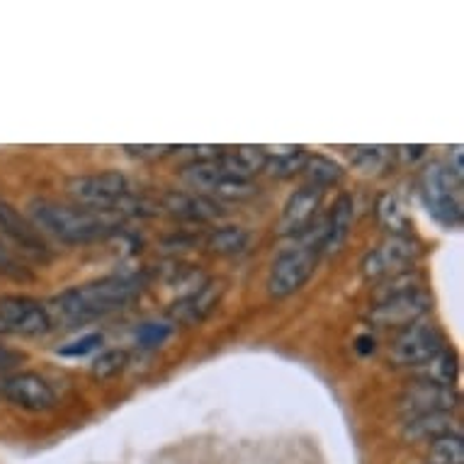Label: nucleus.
Instances as JSON below:
<instances>
[{
	"instance_id": "f257e3e1",
	"label": "nucleus",
	"mask_w": 464,
	"mask_h": 464,
	"mask_svg": "<svg viewBox=\"0 0 464 464\" xmlns=\"http://www.w3.org/2000/svg\"><path fill=\"white\" fill-rule=\"evenodd\" d=\"M141 292V282L137 277H102V280L88 282L71 287L49 302V314L53 324L63 326H83L95 319H102L107 314H114L131 304Z\"/></svg>"
},
{
	"instance_id": "f03ea898",
	"label": "nucleus",
	"mask_w": 464,
	"mask_h": 464,
	"mask_svg": "<svg viewBox=\"0 0 464 464\" xmlns=\"http://www.w3.org/2000/svg\"><path fill=\"white\" fill-rule=\"evenodd\" d=\"M27 219L39 234H49L63 244H92L112 234L117 221L107 214L91 212L78 205H63L56 199H32L27 205Z\"/></svg>"
},
{
	"instance_id": "7ed1b4c3",
	"label": "nucleus",
	"mask_w": 464,
	"mask_h": 464,
	"mask_svg": "<svg viewBox=\"0 0 464 464\" xmlns=\"http://www.w3.org/2000/svg\"><path fill=\"white\" fill-rule=\"evenodd\" d=\"M306 237L309 238H304L302 244L292 246L275 258L267 275V292L273 297L282 299L295 295L297 289L304 287L316 270L321 256V224L309 228Z\"/></svg>"
},
{
	"instance_id": "20e7f679",
	"label": "nucleus",
	"mask_w": 464,
	"mask_h": 464,
	"mask_svg": "<svg viewBox=\"0 0 464 464\" xmlns=\"http://www.w3.org/2000/svg\"><path fill=\"white\" fill-rule=\"evenodd\" d=\"M420 198L428 214L445 228L462 224V180L442 163H430L420 176Z\"/></svg>"
},
{
	"instance_id": "39448f33",
	"label": "nucleus",
	"mask_w": 464,
	"mask_h": 464,
	"mask_svg": "<svg viewBox=\"0 0 464 464\" xmlns=\"http://www.w3.org/2000/svg\"><path fill=\"white\" fill-rule=\"evenodd\" d=\"M66 190L78 207L107 214L122 205V199L130 192V180L120 170H105V173L71 178Z\"/></svg>"
},
{
	"instance_id": "423d86ee",
	"label": "nucleus",
	"mask_w": 464,
	"mask_h": 464,
	"mask_svg": "<svg viewBox=\"0 0 464 464\" xmlns=\"http://www.w3.org/2000/svg\"><path fill=\"white\" fill-rule=\"evenodd\" d=\"M430 304H433V299L426 289L413 287L411 282L406 280V285H401V287L384 292L382 302L370 314V321L380 328H406L423 319L430 312Z\"/></svg>"
},
{
	"instance_id": "0eeeda50",
	"label": "nucleus",
	"mask_w": 464,
	"mask_h": 464,
	"mask_svg": "<svg viewBox=\"0 0 464 464\" xmlns=\"http://www.w3.org/2000/svg\"><path fill=\"white\" fill-rule=\"evenodd\" d=\"M183 178L185 183L192 185L195 190L212 192L221 199H248L258 192L253 180L228 173L227 168L219 163V159L192 160L190 166L183 170Z\"/></svg>"
},
{
	"instance_id": "6e6552de",
	"label": "nucleus",
	"mask_w": 464,
	"mask_h": 464,
	"mask_svg": "<svg viewBox=\"0 0 464 464\" xmlns=\"http://www.w3.org/2000/svg\"><path fill=\"white\" fill-rule=\"evenodd\" d=\"M440 351H445V338H442L440 328L426 324V321H416L396 335L389 358L394 365L423 367Z\"/></svg>"
},
{
	"instance_id": "1a4fd4ad",
	"label": "nucleus",
	"mask_w": 464,
	"mask_h": 464,
	"mask_svg": "<svg viewBox=\"0 0 464 464\" xmlns=\"http://www.w3.org/2000/svg\"><path fill=\"white\" fill-rule=\"evenodd\" d=\"M53 328L49 306L27 295L0 297V331L15 335H44Z\"/></svg>"
},
{
	"instance_id": "9d476101",
	"label": "nucleus",
	"mask_w": 464,
	"mask_h": 464,
	"mask_svg": "<svg viewBox=\"0 0 464 464\" xmlns=\"http://www.w3.org/2000/svg\"><path fill=\"white\" fill-rule=\"evenodd\" d=\"M0 396L24 411H49L56 406V392L37 372H13L0 377Z\"/></svg>"
},
{
	"instance_id": "9b49d317",
	"label": "nucleus",
	"mask_w": 464,
	"mask_h": 464,
	"mask_svg": "<svg viewBox=\"0 0 464 464\" xmlns=\"http://www.w3.org/2000/svg\"><path fill=\"white\" fill-rule=\"evenodd\" d=\"M420 256L419 244L411 237H392L387 244H382L380 248H374L362 260V273L370 280L377 277H399L406 275L416 266V260Z\"/></svg>"
},
{
	"instance_id": "f8f14e48",
	"label": "nucleus",
	"mask_w": 464,
	"mask_h": 464,
	"mask_svg": "<svg viewBox=\"0 0 464 464\" xmlns=\"http://www.w3.org/2000/svg\"><path fill=\"white\" fill-rule=\"evenodd\" d=\"M0 238L13 244V248L30 256V258H49V246H46L44 237L23 212H17L15 207L5 199H0Z\"/></svg>"
},
{
	"instance_id": "ddd939ff",
	"label": "nucleus",
	"mask_w": 464,
	"mask_h": 464,
	"mask_svg": "<svg viewBox=\"0 0 464 464\" xmlns=\"http://www.w3.org/2000/svg\"><path fill=\"white\" fill-rule=\"evenodd\" d=\"M324 192L326 190L314 188V185H302L299 190L292 192L285 207H282L280 224H277L280 234H285V237H304L306 231L312 228L316 214H319Z\"/></svg>"
},
{
	"instance_id": "4468645a",
	"label": "nucleus",
	"mask_w": 464,
	"mask_h": 464,
	"mask_svg": "<svg viewBox=\"0 0 464 464\" xmlns=\"http://www.w3.org/2000/svg\"><path fill=\"white\" fill-rule=\"evenodd\" d=\"M459 403V394L455 387H442L433 382H419L411 389H406L401 396V413L409 419H419L428 413H452Z\"/></svg>"
},
{
	"instance_id": "2eb2a0df",
	"label": "nucleus",
	"mask_w": 464,
	"mask_h": 464,
	"mask_svg": "<svg viewBox=\"0 0 464 464\" xmlns=\"http://www.w3.org/2000/svg\"><path fill=\"white\" fill-rule=\"evenodd\" d=\"M224 287L221 282H205L202 287H198L195 292H190L188 297H183L180 302L173 304V316L183 324H195V321H202L207 314L212 312L214 306L219 304V297Z\"/></svg>"
},
{
	"instance_id": "dca6fc26",
	"label": "nucleus",
	"mask_w": 464,
	"mask_h": 464,
	"mask_svg": "<svg viewBox=\"0 0 464 464\" xmlns=\"http://www.w3.org/2000/svg\"><path fill=\"white\" fill-rule=\"evenodd\" d=\"M353 227V199L341 195L326 221H321V251H338Z\"/></svg>"
},
{
	"instance_id": "f3484780",
	"label": "nucleus",
	"mask_w": 464,
	"mask_h": 464,
	"mask_svg": "<svg viewBox=\"0 0 464 464\" xmlns=\"http://www.w3.org/2000/svg\"><path fill=\"white\" fill-rule=\"evenodd\" d=\"M166 209L188 221H207L219 217L217 202H212L205 195H198V192H168Z\"/></svg>"
},
{
	"instance_id": "a211bd4d",
	"label": "nucleus",
	"mask_w": 464,
	"mask_h": 464,
	"mask_svg": "<svg viewBox=\"0 0 464 464\" xmlns=\"http://www.w3.org/2000/svg\"><path fill=\"white\" fill-rule=\"evenodd\" d=\"M267 159H270V153H267L266 146H238L234 151L221 153L219 163L227 168L228 173L251 180V176L266 170Z\"/></svg>"
},
{
	"instance_id": "6ab92c4d",
	"label": "nucleus",
	"mask_w": 464,
	"mask_h": 464,
	"mask_svg": "<svg viewBox=\"0 0 464 464\" xmlns=\"http://www.w3.org/2000/svg\"><path fill=\"white\" fill-rule=\"evenodd\" d=\"M459 433L457 420L452 419V413H428V416H419V419L406 420L403 435L411 440H426L433 442L442 435Z\"/></svg>"
},
{
	"instance_id": "aec40b11",
	"label": "nucleus",
	"mask_w": 464,
	"mask_h": 464,
	"mask_svg": "<svg viewBox=\"0 0 464 464\" xmlns=\"http://www.w3.org/2000/svg\"><path fill=\"white\" fill-rule=\"evenodd\" d=\"M377 219H380L382 227L387 228L392 237H409V231H411L409 214L403 212L401 202L392 192H384L377 199Z\"/></svg>"
},
{
	"instance_id": "412c9836",
	"label": "nucleus",
	"mask_w": 464,
	"mask_h": 464,
	"mask_svg": "<svg viewBox=\"0 0 464 464\" xmlns=\"http://www.w3.org/2000/svg\"><path fill=\"white\" fill-rule=\"evenodd\" d=\"M251 241V234L241 227H221L209 234L207 238V251L217 256H237L246 251V246Z\"/></svg>"
},
{
	"instance_id": "4be33fe9",
	"label": "nucleus",
	"mask_w": 464,
	"mask_h": 464,
	"mask_svg": "<svg viewBox=\"0 0 464 464\" xmlns=\"http://www.w3.org/2000/svg\"><path fill=\"white\" fill-rule=\"evenodd\" d=\"M306 160H309V153H306L304 146H289L285 151L267 159L266 170H270L275 178H292L304 170Z\"/></svg>"
},
{
	"instance_id": "5701e85b",
	"label": "nucleus",
	"mask_w": 464,
	"mask_h": 464,
	"mask_svg": "<svg viewBox=\"0 0 464 464\" xmlns=\"http://www.w3.org/2000/svg\"><path fill=\"white\" fill-rule=\"evenodd\" d=\"M302 173H306V178H309V183L306 185H314V188L326 190L331 185L341 183L343 168L338 166L335 160L326 159V156H309Z\"/></svg>"
},
{
	"instance_id": "b1692460",
	"label": "nucleus",
	"mask_w": 464,
	"mask_h": 464,
	"mask_svg": "<svg viewBox=\"0 0 464 464\" xmlns=\"http://www.w3.org/2000/svg\"><path fill=\"white\" fill-rule=\"evenodd\" d=\"M428 464H464L462 433L442 435V438L430 442Z\"/></svg>"
},
{
	"instance_id": "393cba45",
	"label": "nucleus",
	"mask_w": 464,
	"mask_h": 464,
	"mask_svg": "<svg viewBox=\"0 0 464 464\" xmlns=\"http://www.w3.org/2000/svg\"><path fill=\"white\" fill-rule=\"evenodd\" d=\"M457 380V358L452 351H440L428 365H423V380L433 382V384H442V387H452Z\"/></svg>"
},
{
	"instance_id": "a878e982",
	"label": "nucleus",
	"mask_w": 464,
	"mask_h": 464,
	"mask_svg": "<svg viewBox=\"0 0 464 464\" xmlns=\"http://www.w3.org/2000/svg\"><path fill=\"white\" fill-rule=\"evenodd\" d=\"M389 153L387 149H382V146H358L351 156L353 168H358L360 173H365V176H374V173H380L382 168L387 166Z\"/></svg>"
},
{
	"instance_id": "bb28decb",
	"label": "nucleus",
	"mask_w": 464,
	"mask_h": 464,
	"mask_svg": "<svg viewBox=\"0 0 464 464\" xmlns=\"http://www.w3.org/2000/svg\"><path fill=\"white\" fill-rule=\"evenodd\" d=\"M127 362H130V353L114 348V351H105L92 362L91 372L95 380H112V377L122 372Z\"/></svg>"
},
{
	"instance_id": "cd10ccee",
	"label": "nucleus",
	"mask_w": 464,
	"mask_h": 464,
	"mask_svg": "<svg viewBox=\"0 0 464 464\" xmlns=\"http://www.w3.org/2000/svg\"><path fill=\"white\" fill-rule=\"evenodd\" d=\"M0 275L8 277V280L17 282H30L32 280V270L23 263V258L17 256L13 248H10L3 238H0Z\"/></svg>"
},
{
	"instance_id": "c85d7f7f",
	"label": "nucleus",
	"mask_w": 464,
	"mask_h": 464,
	"mask_svg": "<svg viewBox=\"0 0 464 464\" xmlns=\"http://www.w3.org/2000/svg\"><path fill=\"white\" fill-rule=\"evenodd\" d=\"M173 335V326L170 324H160V321H146L137 328V343L146 351H153Z\"/></svg>"
},
{
	"instance_id": "c756f323",
	"label": "nucleus",
	"mask_w": 464,
	"mask_h": 464,
	"mask_svg": "<svg viewBox=\"0 0 464 464\" xmlns=\"http://www.w3.org/2000/svg\"><path fill=\"white\" fill-rule=\"evenodd\" d=\"M102 343H105V335L102 334H88L83 335V338H78V341L59 348V355H62V358H85V355H91L92 351H98Z\"/></svg>"
},
{
	"instance_id": "7c9ffc66",
	"label": "nucleus",
	"mask_w": 464,
	"mask_h": 464,
	"mask_svg": "<svg viewBox=\"0 0 464 464\" xmlns=\"http://www.w3.org/2000/svg\"><path fill=\"white\" fill-rule=\"evenodd\" d=\"M124 151L131 153V156H137V159H160V156H166V153L176 151V146H156V144H141V146H124Z\"/></svg>"
},
{
	"instance_id": "2f4dec72",
	"label": "nucleus",
	"mask_w": 464,
	"mask_h": 464,
	"mask_svg": "<svg viewBox=\"0 0 464 464\" xmlns=\"http://www.w3.org/2000/svg\"><path fill=\"white\" fill-rule=\"evenodd\" d=\"M24 362V353L13 351L8 345H3L0 343V374H8L10 370H15L17 365H23Z\"/></svg>"
},
{
	"instance_id": "473e14b6",
	"label": "nucleus",
	"mask_w": 464,
	"mask_h": 464,
	"mask_svg": "<svg viewBox=\"0 0 464 464\" xmlns=\"http://www.w3.org/2000/svg\"><path fill=\"white\" fill-rule=\"evenodd\" d=\"M374 345H377L374 335L362 334L358 335V341H355V351H358L360 355H370V353H374Z\"/></svg>"
},
{
	"instance_id": "72a5a7b5",
	"label": "nucleus",
	"mask_w": 464,
	"mask_h": 464,
	"mask_svg": "<svg viewBox=\"0 0 464 464\" xmlns=\"http://www.w3.org/2000/svg\"><path fill=\"white\" fill-rule=\"evenodd\" d=\"M448 168L462 180V146H455V149H452V166Z\"/></svg>"
},
{
	"instance_id": "f704fd0d",
	"label": "nucleus",
	"mask_w": 464,
	"mask_h": 464,
	"mask_svg": "<svg viewBox=\"0 0 464 464\" xmlns=\"http://www.w3.org/2000/svg\"><path fill=\"white\" fill-rule=\"evenodd\" d=\"M426 153V146H403L401 149V156H406V159L416 160L419 156H423Z\"/></svg>"
}]
</instances>
